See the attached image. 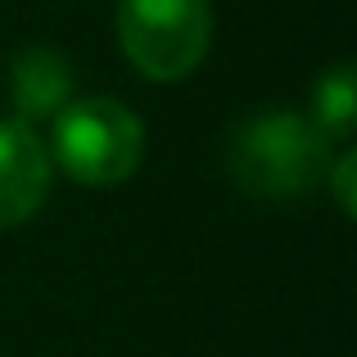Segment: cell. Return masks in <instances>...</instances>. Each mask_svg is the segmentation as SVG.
I'll use <instances>...</instances> for the list:
<instances>
[{
  "label": "cell",
  "mask_w": 357,
  "mask_h": 357,
  "mask_svg": "<svg viewBox=\"0 0 357 357\" xmlns=\"http://www.w3.org/2000/svg\"><path fill=\"white\" fill-rule=\"evenodd\" d=\"M227 167L240 190L258 199H303L326 181L331 167V140L298 114H253L240 122L227 149Z\"/></svg>",
  "instance_id": "obj_1"
},
{
  "label": "cell",
  "mask_w": 357,
  "mask_h": 357,
  "mask_svg": "<svg viewBox=\"0 0 357 357\" xmlns=\"http://www.w3.org/2000/svg\"><path fill=\"white\" fill-rule=\"evenodd\" d=\"M145 158V127L122 100L86 96L54 114L50 163L82 185H118Z\"/></svg>",
  "instance_id": "obj_2"
},
{
  "label": "cell",
  "mask_w": 357,
  "mask_h": 357,
  "mask_svg": "<svg viewBox=\"0 0 357 357\" xmlns=\"http://www.w3.org/2000/svg\"><path fill=\"white\" fill-rule=\"evenodd\" d=\"M118 41L149 82H181L213 45V9L208 0H122Z\"/></svg>",
  "instance_id": "obj_3"
},
{
  "label": "cell",
  "mask_w": 357,
  "mask_h": 357,
  "mask_svg": "<svg viewBox=\"0 0 357 357\" xmlns=\"http://www.w3.org/2000/svg\"><path fill=\"white\" fill-rule=\"evenodd\" d=\"M50 149L27 122L0 118V227L27 222L50 195Z\"/></svg>",
  "instance_id": "obj_4"
},
{
  "label": "cell",
  "mask_w": 357,
  "mask_h": 357,
  "mask_svg": "<svg viewBox=\"0 0 357 357\" xmlns=\"http://www.w3.org/2000/svg\"><path fill=\"white\" fill-rule=\"evenodd\" d=\"M73 86H77V73L50 45H27V50L14 54L9 63V96H14L18 122L32 127L36 118H54L63 105L73 100Z\"/></svg>",
  "instance_id": "obj_5"
},
{
  "label": "cell",
  "mask_w": 357,
  "mask_h": 357,
  "mask_svg": "<svg viewBox=\"0 0 357 357\" xmlns=\"http://www.w3.org/2000/svg\"><path fill=\"white\" fill-rule=\"evenodd\" d=\"M353 68L349 63H340V68H331L321 82H317L312 91V127L321 131L326 140H349L353 136Z\"/></svg>",
  "instance_id": "obj_6"
},
{
  "label": "cell",
  "mask_w": 357,
  "mask_h": 357,
  "mask_svg": "<svg viewBox=\"0 0 357 357\" xmlns=\"http://www.w3.org/2000/svg\"><path fill=\"white\" fill-rule=\"evenodd\" d=\"M353 167H357V158H353V154H340L331 167H326V176L335 181V199H340V208H344V213H353Z\"/></svg>",
  "instance_id": "obj_7"
}]
</instances>
